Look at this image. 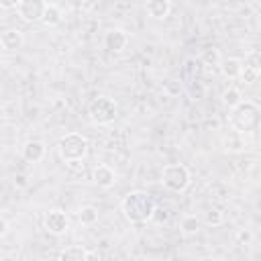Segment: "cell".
Instances as JSON below:
<instances>
[{"label":"cell","mask_w":261,"mask_h":261,"mask_svg":"<svg viewBox=\"0 0 261 261\" xmlns=\"http://www.w3.org/2000/svg\"><path fill=\"white\" fill-rule=\"evenodd\" d=\"M241 100H243V96H241V92H239L237 88H228V90L222 92V104L228 106V108L237 106Z\"/></svg>","instance_id":"obj_19"},{"label":"cell","mask_w":261,"mask_h":261,"mask_svg":"<svg viewBox=\"0 0 261 261\" xmlns=\"http://www.w3.org/2000/svg\"><path fill=\"white\" fill-rule=\"evenodd\" d=\"M192 181V173L184 163H169L161 171V186L169 192H184Z\"/></svg>","instance_id":"obj_4"},{"label":"cell","mask_w":261,"mask_h":261,"mask_svg":"<svg viewBox=\"0 0 261 261\" xmlns=\"http://www.w3.org/2000/svg\"><path fill=\"white\" fill-rule=\"evenodd\" d=\"M88 114H90V120L94 124H110V122H114V118L118 114V106L112 98L100 96L90 104Z\"/></svg>","instance_id":"obj_5"},{"label":"cell","mask_w":261,"mask_h":261,"mask_svg":"<svg viewBox=\"0 0 261 261\" xmlns=\"http://www.w3.org/2000/svg\"><path fill=\"white\" fill-rule=\"evenodd\" d=\"M120 212L124 214V218L133 224H141V222H147L155 216L157 212V204H155V198L143 190H135V192H128L122 202H120Z\"/></svg>","instance_id":"obj_1"},{"label":"cell","mask_w":261,"mask_h":261,"mask_svg":"<svg viewBox=\"0 0 261 261\" xmlns=\"http://www.w3.org/2000/svg\"><path fill=\"white\" fill-rule=\"evenodd\" d=\"M88 147H90V143L82 133H67L57 143V155L61 161L73 165V163H80L86 159Z\"/></svg>","instance_id":"obj_3"},{"label":"cell","mask_w":261,"mask_h":261,"mask_svg":"<svg viewBox=\"0 0 261 261\" xmlns=\"http://www.w3.org/2000/svg\"><path fill=\"white\" fill-rule=\"evenodd\" d=\"M92 179H94V184H96L98 188L108 190V188H112V186L116 184V171H114L110 165L100 163V165L94 167V171H92Z\"/></svg>","instance_id":"obj_10"},{"label":"cell","mask_w":261,"mask_h":261,"mask_svg":"<svg viewBox=\"0 0 261 261\" xmlns=\"http://www.w3.org/2000/svg\"><path fill=\"white\" fill-rule=\"evenodd\" d=\"M241 77L245 80V84H253V82H257V77H259V69H253V67L243 65V73H241Z\"/></svg>","instance_id":"obj_23"},{"label":"cell","mask_w":261,"mask_h":261,"mask_svg":"<svg viewBox=\"0 0 261 261\" xmlns=\"http://www.w3.org/2000/svg\"><path fill=\"white\" fill-rule=\"evenodd\" d=\"M145 10H147V14H149L151 18L163 20V18H167L169 12H171V2H169V0H147Z\"/></svg>","instance_id":"obj_14"},{"label":"cell","mask_w":261,"mask_h":261,"mask_svg":"<svg viewBox=\"0 0 261 261\" xmlns=\"http://www.w3.org/2000/svg\"><path fill=\"white\" fill-rule=\"evenodd\" d=\"M259 120H261V110L255 102L251 100H241L237 106L230 108V126L234 133H241V135H251L257 130L259 126Z\"/></svg>","instance_id":"obj_2"},{"label":"cell","mask_w":261,"mask_h":261,"mask_svg":"<svg viewBox=\"0 0 261 261\" xmlns=\"http://www.w3.org/2000/svg\"><path fill=\"white\" fill-rule=\"evenodd\" d=\"M77 220L82 226H94L98 222V208L92 204H86L77 210Z\"/></svg>","instance_id":"obj_17"},{"label":"cell","mask_w":261,"mask_h":261,"mask_svg":"<svg viewBox=\"0 0 261 261\" xmlns=\"http://www.w3.org/2000/svg\"><path fill=\"white\" fill-rule=\"evenodd\" d=\"M96 257H100V253L86 251L80 245H69L59 253V259H63V261H86V259H96Z\"/></svg>","instance_id":"obj_13"},{"label":"cell","mask_w":261,"mask_h":261,"mask_svg":"<svg viewBox=\"0 0 261 261\" xmlns=\"http://www.w3.org/2000/svg\"><path fill=\"white\" fill-rule=\"evenodd\" d=\"M220 71L224 77L228 80H239L241 73H243V59L239 57H226V59H220Z\"/></svg>","instance_id":"obj_15"},{"label":"cell","mask_w":261,"mask_h":261,"mask_svg":"<svg viewBox=\"0 0 261 261\" xmlns=\"http://www.w3.org/2000/svg\"><path fill=\"white\" fill-rule=\"evenodd\" d=\"M61 18H63L61 8H59L57 4H49V2H47L45 12H43V16H41V22H43L45 27H55V24L61 22Z\"/></svg>","instance_id":"obj_16"},{"label":"cell","mask_w":261,"mask_h":261,"mask_svg":"<svg viewBox=\"0 0 261 261\" xmlns=\"http://www.w3.org/2000/svg\"><path fill=\"white\" fill-rule=\"evenodd\" d=\"M45 153H47V147H45V143H41V141H27L24 145H22V159L24 161H29V163H39V161H43V157H45Z\"/></svg>","instance_id":"obj_12"},{"label":"cell","mask_w":261,"mask_h":261,"mask_svg":"<svg viewBox=\"0 0 261 261\" xmlns=\"http://www.w3.org/2000/svg\"><path fill=\"white\" fill-rule=\"evenodd\" d=\"M8 232V220L4 216H0V237H4Z\"/></svg>","instance_id":"obj_25"},{"label":"cell","mask_w":261,"mask_h":261,"mask_svg":"<svg viewBox=\"0 0 261 261\" xmlns=\"http://www.w3.org/2000/svg\"><path fill=\"white\" fill-rule=\"evenodd\" d=\"M200 61H202V63H210V61H212V63H220V55H218L216 49H204Z\"/></svg>","instance_id":"obj_22"},{"label":"cell","mask_w":261,"mask_h":261,"mask_svg":"<svg viewBox=\"0 0 261 261\" xmlns=\"http://www.w3.org/2000/svg\"><path fill=\"white\" fill-rule=\"evenodd\" d=\"M45 6H47V0H20L18 6H16V12L22 20L37 22V20H41V16L45 12Z\"/></svg>","instance_id":"obj_7"},{"label":"cell","mask_w":261,"mask_h":261,"mask_svg":"<svg viewBox=\"0 0 261 261\" xmlns=\"http://www.w3.org/2000/svg\"><path fill=\"white\" fill-rule=\"evenodd\" d=\"M24 45V35L18 29H8L0 35V47L4 51H18Z\"/></svg>","instance_id":"obj_11"},{"label":"cell","mask_w":261,"mask_h":261,"mask_svg":"<svg viewBox=\"0 0 261 261\" xmlns=\"http://www.w3.org/2000/svg\"><path fill=\"white\" fill-rule=\"evenodd\" d=\"M128 45V35L122 31V29H110L106 35H104V47L112 53H120L124 51Z\"/></svg>","instance_id":"obj_9"},{"label":"cell","mask_w":261,"mask_h":261,"mask_svg":"<svg viewBox=\"0 0 261 261\" xmlns=\"http://www.w3.org/2000/svg\"><path fill=\"white\" fill-rule=\"evenodd\" d=\"M204 222L208 226H220L222 224V212L218 208H210L206 214H204Z\"/></svg>","instance_id":"obj_20"},{"label":"cell","mask_w":261,"mask_h":261,"mask_svg":"<svg viewBox=\"0 0 261 261\" xmlns=\"http://www.w3.org/2000/svg\"><path fill=\"white\" fill-rule=\"evenodd\" d=\"M251 239H253V234H251L249 230H241V232H239V241H245V243H249Z\"/></svg>","instance_id":"obj_26"},{"label":"cell","mask_w":261,"mask_h":261,"mask_svg":"<svg viewBox=\"0 0 261 261\" xmlns=\"http://www.w3.org/2000/svg\"><path fill=\"white\" fill-rule=\"evenodd\" d=\"M245 135H241V133H234V141L232 139H226L224 143H226V149L228 151H241L243 147H245V139H243Z\"/></svg>","instance_id":"obj_21"},{"label":"cell","mask_w":261,"mask_h":261,"mask_svg":"<svg viewBox=\"0 0 261 261\" xmlns=\"http://www.w3.org/2000/svg\"><path fill=\"white\" fill-rule=\"evenodd\" d=\"M20 0H0V6L2 8H16Z\"/></svg>","instance_id":"obj_24"},{"label":"cell","mask_w":261,"mask_h":261,"mask_svg":"<svg viewBox=\"0 0 261 261\" xmlns=\"http://www.w3.org/2000/svg\"><path fill=\"white\" fill-rule=\"evenodd\" d=\"M200 73H202V61L196 57H188L181 65V82L186 86V90L190 92L194 84H202L200 82Z\"/></svg>","instance_id":"obj_8"},{"label":"cell","mask_w":261,"mask_h":261,"mask_svg":"<svg viewBox=\"0 0 261 261\" xmlns=\"http://www.w3.org/2000/svg\"><path fill=\"white\" fill-rule=\"evenodd\" d=\"M200 226H202V220H200L196 214H188V216H184L181 222H179V230H181L184 234H196V232L200 230Z\"/></svg>","instance_id":"obj_18"},{"label":"cell","mask_w":261,"mask_h":261,"mask_svg":"<svg viewBox=\"0 0 261 261\" xmlns=\"http://www.w3.org/2000/svg\"><path fill=\"white\" fill-rule=\"evenodd\" d=\"M43 226H45V230H47L49 234L61 237V234H65L67 228H69V218H67V214H65L63 210L53 208V210H49V212L45 214Z\"/></svg>","instance_id":"obj_6"},{"label":"cell","mask_w":261,"mask_h":261,"mask_svg":"<svg viewBox=\"0 0 261 261\" xmlns=\"http://www.w3.org/2000/svg\"><path fill=\"white\" fill-rule=\"evenodd\" d=\"M16 184H18V186H24V184H27V181H24V175H16Z\"/></svg>","instance_id":"obj_27"}]
</instances>
